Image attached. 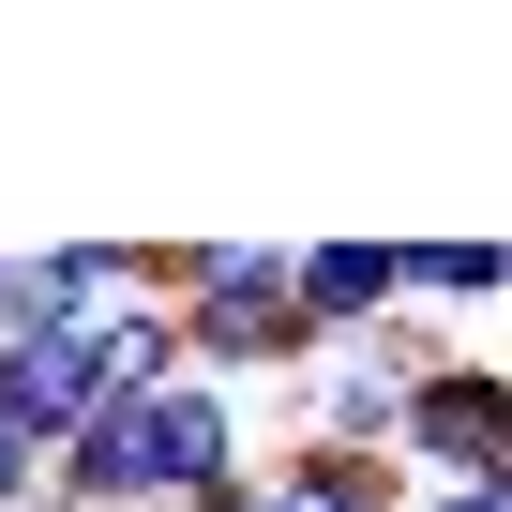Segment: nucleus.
I'll list each match as a JSON object with an SVG mask.
<instances>
[{
  "label": "nucleus",
  "instance_id": "obj_1",
  "mask_svg": "<svg viewBox=\"0 0 512 512\" xmlns=\"http://www.w3.org/2000/svg\"><path fill=\"white\" fill-rule=\"evenodd\" d=\"M226 482H256V422H241L226 377H166V392H136V407H91V422L46 452V497H61V512H196V497H226Z\"/></svg>",
  "mask_w": 512,
  "mask_h": 512
},
{
  "label": "nucleus",
  "instance_id": "obj_2",
  "mask_svg": "<svg viewBox=\"0 0 512 512\" xmlns=\"http://www.w3.org/2000/svg\"><path fill=\"white\" fill-rule=\"evenodd\" d=\"M512 467V377L437 347L407 377V422H392V482H497Z\"/></svg>",
  "mask_w": 512,
  "mask_h": 512
},
{
  "label": "nucleus",
  "instance_id": "obj_3",
  "mask_svg": "<svg viewBox=\"0 0 512 512\" xmlns=\"http://www.w3.org/2000/svg\"><path fill=\"white\" fill-rule=\"evenodd\" d=\"M437 362V332H347V347H317L302 362V437L317 452H362V467H392V422H407V377Z\"/></svg>",
  "mask_w": 512,
  "mask_h": 512
},
{
  "label": "nucleus",
  "instance_id": "obj_4",
  "mask_svg": "<svg viewBox=\"0 0 512 512\" xmlns=\"http://www.w3.org/2000/svg\"><path fill=\"white\" fill-rule=\"evenodd\" d=\"M287 317H302L317 347H347V332H392V241H377V226L287 241Z\"/></svg>",
  "mask_w": 512,
  "mask_h": 512
},
{
  "label": "nucleus",
  "instance_id": "obj_5",
  "mask_svg": "<svg viewBox=\"0 0 512 512\" xmlns=\"http://www.w3.org/2000/svg\"><path fill=\"white\" fill-rule=\"evenodd\" d=\"M407 482L392 467H362V452H317V437H287V452H256V482H226V497H196V512H392Z\"/></svg>",
  "mask_w": 512,
  "mask_h": 512
},
{
  "label": "nucleus",
  "instance_id": "obj_6",
  "mask_svg": "<svg viewBox=\"0 0 512 512\" xmlns=\"http://www.w3.org/2000/svg\"><path fill=\"white\" fill-rule=\"evenodd\" d=\"M392 512H512V467H497V482H407Z\"/></svg>",
  "mask_w": 512,
  "mask_h": 512
},
{
  "label": "nucleus",
  "instance_id": "obj_7",
  "mask_svg": "<svg viewBox=\"0 0 512 512\" xmlns=\"http://www.w3.org/2000/svg\"><path fill=\"white\" fill-rule=\"evenodd\" d=\"M46 497V452H16V437H0V512H31Z\"/></svg>",
  "mask_w": 512,
  "mask_h": 512
}]
</instances>
